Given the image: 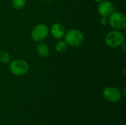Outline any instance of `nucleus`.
Here are the masks:
<instances>
[{
  "instance_id": "nucleus-11",
  "label": "nucleus",
  "mask_w": 126,
  "mask_h": 125,
  "mask_svg": "<svg viewBox=\"0 0 126 125\" xmlns=\"http://www.w3.org/2000/svg\"><path fill=\"white\" fill-rule=\"evenodd\" d=\"M27 3V0H11V5L15 10L23 9Z\"/></svg>"
},
{
  "instance_id": "nucleus-9",
  "label": "nucleus",
  "mask_w": 126,
  "mask_h": 125,
  "mask_svg": "<svg viewBox=\"0 0 126 125\" xmlns=\"http://www.w3.org/2000/svg\"><path fill=\"white\" fill-rule=\"evenodd\" d=\"M36 52L40 57H47L49 55L50 49L47 44L43 42H39L36 46Z\"/></svg>"
},
{
  "instance_id": "nucleus-15",
  "label": "nucleus",
  "mask_w": 126,
  "mask_h": 125,
  "mask_svg": "<svg viewBox=\"0 0 126 125\" xmlns=\"http://www.w3.org/2000/svg\"><path fill=\"white\" fill-rule=\"evenodd\" d=\"M44 1H54L55 0H44Z\"/></svg>"
},
{
  "instance_id": "nucleus-3",
  "label": "nucleus",
  "mask_w": 126,
  "mask_h": 125,
  "mask_svg": "<svg viewBox=\"0 0 126 125\" xmlns=\"http://www.w3.org/2000/svg\"><path fill=\"white\" fill-rule=\"evenodd\" d=\"M30 66L28 63L23 59H15L9 63V69L15 76H23L27 73Z\"/></svg>"
},
{
  "instance_id": "nucleus-2",
  "label": "nucleus",
  "mask_w": 126,
  "mask_h": 125,
  "mask_svg": "<svg viewBox=\"0 0 126 125\" xmlns=\"http://www.w3.org/2000/svg\"><path fill=\"white\" fill-rule=\"evenodd\" d=\"M64 41L72 47H78L84 41V35L81 31L77 29H71L64 35Z\"/></svg>"
},
{
  "instance_id": "nucleus-1",
  "label": "nucleus",
  "mask_w": 126,
  "mask_h": 125,
  "mask_svg": "<svg viewBox=\"0 0 126 125\" xmlns=\"http://www.w3.org/2000/svg\"><path fill=\"white\" fill-rule=\"evenodd\" d=\"M126 42L125 35L120 30H111L105 36L106 44L112 49L118 48L122 46L123 43Z\"/></svg>"
},
{
  "instance_id": "nucleus-7",
  "label": "nucleus",
  "mask_w": 126,
  "mask_h": 125,
  "mask_svg": "<svg viewBox=\"0 0 126 125\" xmlns=\"http://www.w3.org/2000/svg\"><path fill=\"white\" fill-rule=\"evenodd\" d=\"M97 11L101 17L108 18L114 11V6L111 1L109 0H103L99 3Z\"/></svg>"
},
{
  "instance_id": "nucleus-13",
  "label": "nucleus",
  "mask_w": 126,
  "mask_h": 125,
  "mask_svg": "<svg viewBox=\"0 0 126 125\" xmlns=\"http://www.w3.org/2000/svg\"><path fill=\"white\" fill-rule=\"evenodd\" d=\"M100 23L102 26H106L109 24V19L107 17H101L100 20Z\"/></svg>"
},
{
  "instance_id": "nucleus-12",
  "label": "nucleus",
  "mask_w": 126,
  "mask_h": 125,
  "mask_svg": "<svg viewBox=\"0 0 126 125\" xmlns=\"http://www.w3.org/2000/svg\"><path fill=\"white\" fill-rule=\"evenodd\" d=\"M10 61V56L7 51L6 50H1L0 51V62L7 64Z\"/></svg>"
},
{
  "instance_id": "nucleus-10",
  "label": "nucleus",
  "mask_w": 126,
  "mask_h": 125,
  "mask_svg": "<svg viewBox=\"0 0 126 125\" xmlns=\"http://www.w3.org/2000/svg\"><path fill=\"white\" fill-rule=\"evenodd\" d=\"M67 47H68V45L66 44V43L62 40H58V41L55 45V50L59 53H62V52H66L67 49Z\"/></svg>"
},
{
  "instance_id": "nucleus-6",
  "label": "nucleus",
  "mask_w": 126,
  "mask_h": 125,
  "mask_svg": "<svg viewBox=\"0 0 126 125\" xmlns=\"http://www.w3.org/2000/svg\"><path fill=\"white\" fill-rule=\"evenodd\" d=\"M103 95L106 101L111 102V103L118 102L122 98L121 91L118 88H117L114 86L106 87L103 90Z\"/></svg>"
},
{
  "instance_id": "nucleus-5",
  "label": "nucleus",
  "mask_w": 126,
  "mask_h": 125,
  "mask_svg": "<svg viewBox=\"0 0 126 125\" xmlns=\"http://www.w3.org/2000/svg\"><path fill=\"white\" fill-rule=\"evenodd\" d=\"M49 29L45 24L40 23L36 24L31 31V38L32 39L37 43L43 42L49 35Z\"/></svg>"
},
{
  "instance_id": "nucleus-8",
  "label": "nucleus",
  "mask_w": 126,
  "mask_h": 125,
  "mask_svg": "<svg viewBox=\"0 0 126 125\" xmlns=\"http://www.w3.org/2000/svg\"><path fill=\"white\" fill-rule=\"evenodd\" d=\"M49 31L52 36L57 40H61L64 37V35L66 33L64 27L63 26V24L58 22L54 23L51 26Z\"/></svg>"
},
{
  "instance_id": "nucleus-4",
  "label": "nucleus",
  "mask_w": 126,
  "mask_h": 125,
  "mask_svg": "<svg viewBox=\"0 0 126 125\" xmlns=\"http://www.w3.org/2000/svg\"><path fill=\"white\" fill-rule=\"evenodd\" d=\"M109 24L115 30H123L126 28V16L123 13L114 11L109 17Z\"/></svg>"
},
{
  "instance_id": "nucleus-14",
  "label": "nucleus",
  "mask_w": 126,
  "mask_h": 125,
  "mask_svg": "<svg viewBox=\"0 0 126 125\" xmlns=\"http://www.w3.org/2000/svg\"><path fill=\"white\" fill-rule=\"evenodd\" d=\"M103 0H94V1H95V2H97V3H100V1H102Z\"/></svg>"
}]
</instances>
